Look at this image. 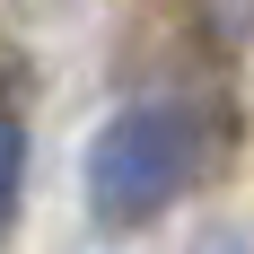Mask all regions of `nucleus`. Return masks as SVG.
I'll list each match as a JSON object with an SVG mask.
<instances>
[{"instance_id": "nucleus-1", "label": "nucleus", "mask_w": 254, "mask_h": 254, "mask_svg": "<svg viewBox=\"0 0 254 254\" xmlns=\"http://www.w3.org/2000/svg\"><path fill=\"white\" fill-rule=\"evenodd\" d=\"M228 149V114L210 97H140L105 114L88 140V210L105 228H140L158 210H176L193 184Z\"/></svg>"}, {"instance_id": "nucleus-2", "label": "nucleus", "mask_w": 254, "mask_h": 254, "mask_svg": "<svg viewBox=\"0 0 254 254\" xmlns=\"http://www.w3.org/2000/svg\"><path fill=\"white\" fill-rule=\"evenodd\" d=\"M18 202H26V105L0 88V246L18 228Z\"/></svg>"}]
</instances>
